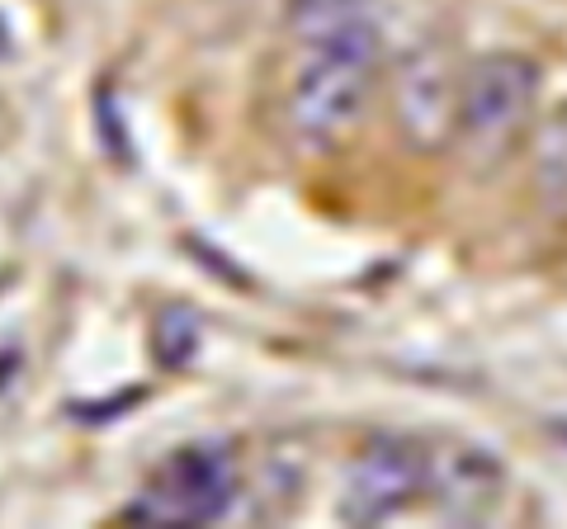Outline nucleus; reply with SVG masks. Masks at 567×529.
Returning a JSON list of instances; mask_svg holds the SVG:
<instances>
[{
    "instance_id": "obj_7",
    "label": "nucleus",
    "mask_w": 567,
    "mask_h": 529,
    "mask_svg": "<svg viewBox=\"0 0 567 529\" xmlns=\"http://www.w3.org/2000/svg\"><path fill=\"white\" fill-rule=\"evenodd\" d=\"M529 194H535L539 214L567 222V104H558L548 118L529 133Z\"/></svg>"
},
{
    "instance_id": "obj_4",
    "label": "nucleus",
    "mask_w": 567,
    "mask_h": 529,
    "mask_svg": "<svg viewBox=\"0 0 567 529\" xmlns=\"http://www.w3.org/2000/svg\"><path fill=\"white\" fill-rule=\"evenodd\" d=\"M431 506V439L416 435H369L346 464L336 520L341 525H388Z\"/></svg>"
},
{
    "instance_id": "obj_1",
    "label": "nucleus",
    "mask_w": 567,
    "mask_h": 529,
    "mask_svg": "<svg viewBox=\"0 0 567 529\" xmlns=\"http://www.w3.org/2000/svg\"><path fill=\"white\" fill-rule=\"evenodd\" d=\"M383 76V29L364 10L303 33L284 123L303 152H331L360 128Z\"/></svg>"
},
{
    "instance_id": "obj_8",
    "label": "nucleus",
    "mask_w": 567,
    "mask_h": 529,
    "mask_svg": "<svg viewBox=\"0 0 567 529\" xmlns=\"http://www.w3.org/2000/svg\"><path fill=\"white\" fill-rule=\"evenodd\" d=\"M194 350H199V317L181 303L162 308V317H156V364L181 369Z\"/></svg>"
},
{
    "instance_id": "obj_2",
    "label": "nucleus",
    "mask_w": 567,
    "mask_h": 529,
    "mask_svg": "<svg viewBox=\"0 0 567 529\" xmlns=\"http://www.w3.org/2000/svg\"><path fill=\"white\" fill-rule=\"evenodd\" d=\"M539 123V66L525 52H483L464 66L454 143L473 170L502 166Z\"/></svg>"
},
{
    "instance_id": "obj_9",
    "label": "nucleus",
    "mask_w": 567,
    "mask_h": 529,
    "mask_svg": "<svg viewBox=\"0 0 567 529\" xmlns=\"http://www.w3.org/2000/svg\"><path fill=\"white\" fill-rule=\"evenodd\" d=\"M354 10H364V0H293L289 24L298 33H312V29H322L331 20H346V14H354Z\"/></svg>"
},
{
    "instance_id": "obj_10",
    "label": "nucleus",
    "mask_w": 567,
    "mask_h": 529,
    "mask_svg": "<svg viewBox=\"0 0 567 529\" xmlns=\"http://www.w3.org/2000/svg\"><path fill=\"white\" fill-rule=\"evenodd\" d=\"M10 52H14V33H10V20L0 14V62H6Z\"/></svg>"
},
{
    "instance_id": "obj_6",
    "label": "nucleus",
    "mask_w": 567,
    "mask_h": 529,
    "mask_svg": "<svg viewBox=\"0 0 567 529\" xmlns=\"http://www.w3.org/2000/svg\"><path fill=\"white\" fill-rule=\"evenodd\" d=\"M458 81L445 62V52H412L398 72V123L406 143L421 152H440L454 143V110H458Z\"/></svg>"
},
{
    "instance_id": "obj_3",
    "label": "nucleus",
    "mask_w": 567,
    "mask_h": 529,
    "mask_svg": "<svg viewBox=\"0 0 567 529\" xmlns=\"http://www.w3.org/2000/svg\"><path fill=\"white\" fill-rule=\"evenodd\" d=\"M241 497V464L237 449L223 439H185L166 458H156L137 491L118 506L123 525H147V529H194V525H218L233 516Z\"/></svg>"
},
{
    "instance_id": "obj_5",
    "label": "nucleus",
    "mask_w": 567,
    "mask_h": 529,
    "mask_svg": "<svg viewBox=\"0 0 567 529\" xmlns=\"http://www.w3.org/2000/svg\"><path fill=\"white\" fill-rule=\"evenodd\" d=\"M506 501V473L502 464L464 439H431V506L435 516L454 525L487 520Z\"/></svg>"
}]
</instances>
